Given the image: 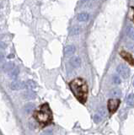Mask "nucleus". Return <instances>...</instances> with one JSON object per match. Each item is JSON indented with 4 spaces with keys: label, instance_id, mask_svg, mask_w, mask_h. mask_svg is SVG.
Here are the masks:
<instances>
[{
    "label": "nucleus",
    "instance_id": "3",
    "mask_svg": "<svg viewBox=\"0 0 134 135\" xmlns=\"http://www.w3.org/2000/svg\"><path fill=\"white\" fill-rule=\"evenodd\" d=\"M120 103H121V100L119 99H110L108 100L107 102V107H108V110H109V112L111 115V114H114L116 111L117 109H118L119 105H120Z\"/></svg>",
    "mask_w": 134,
    "mask_h": 135
},
{
    "label": "nucleus",
    "instance_id": "24",
    "mask_svg": "<svg viewBox=\"0 0 134 135\" xmlns=\"http://www.w3.org/2000/svg\"><path fill=\"white\" fill-rule=\"evenodd\" d=\"M128 48L129 49H131V50H132L133 52H134V43H131V44H128Z\"/></svg>",
    "mask_w": 134,
    "mask_h": 135
},
{
    "label": "nucleus",
    "instance_id": "7",
    "mask_svg": "<svg viewBox=\"0 0 134 135\" xmlns=\"http://www.w3.org/2000/svg\"><path fill=\"white\" fill-rule=\"evenodd\" d=\"M70 65L72 66L74 69H77L79 66L81 65V58L78 57V56H75L73 57L72 58L70 59Z\"/></svg>",
    "mask_w": 134,
    "mask_h": 135
},
{
    "label": "nucleus",
    "instance_id": "21",
    "mask_svg": "<svg viewBox=\"0 0 134 135\" xmlns=\"http://www.w3.org/2000/svg\"><path fill=\"white\" fill-rule=\"evenodd\" d=\"M93 119H94V122H96V123H99V122L101 121L102 118H101V116H100V115H98V114H96V115L94 116Z\"/></svg>",
    "mask_w": 134,
    "mask_h": 135
},
{
    "label": "nucleus",
    "instance_id": "23",
    "mask_svg": "<svg viewBox=\"0 0 134 135\" xmlns=\"http://www.w3.org/2000/svg\"><path fill=\"white\" fill-rule=\"evenodd\" d=\"M99 115H100L101 117L106 116V112H105V108L104 107H101L100 109V114H99Z\"/></svg>",
    "mask_w": 134,
    "mask_h": 135
},
{
    "label": "nucleus",
    "instance_id": "4",
    "mask_svg": "<svg viewBox=\"0 0 134 135\" xmlns=\"http://www.w3.org/2000/svg\"><path fill=\"white\" fill-rule=\"evenodd\" d=\"M116 71H117V73L119 74V75L121 76V77H122L123 79L128 78L129 75H130L129 69L124 64H119L118 66H117Z\"/></svg>",
    "mask_w": 134,
    "mask_h": 135
},
{
    "label": "nucleus",
    "instance_id": "19",
    "mask_svg": "<svg viewBox=\"0 0 134 135\" xmlns=\"http://www.w3.org/2000/svg\"><path fill=\"white\" fill-rule=\"evenodd\" d=\"M128 15H129V19L134 23V7L132 6L131 8H130V11H129Z\"/></svg>",
    "mask_w": 134,
    "mask_h": 135
},
{
    "label": "nucleus",
    "instance_id": "17",
    "mask_svg": "<svg viewBox=\"0 0 134 135\" xmlns=\"http://www.w3.org/2000/svg\"><path fill=\"white\" fill-rule=\"evenodd\" d=\"M111 95L114 97H120L121 95V90L120 89H113V90L111 91Z\"/></svg>",
    "mask_w": 134,
    "mask_h": 135
},
{
    "label": "nucleus",
    "instance_id": "13",
    "mask_svg": "<svg viewBox=\"0 0 134 135\" xmlns=\"http://www.w3.org/2000/svg\"><path fill=\"white\" fill-rule=\"evenodd\" d=\"M35 108H36L35 104H33V103H28V104H26V105H24V112H26L30 113L32 111H34Z\"/></svg>",
    "mask_w": 134,
    "mask_h": 135
},
{
    "label": "nucleus",
    "instance_id": "22",
    "mask_svg": "<svg viewBox=\"0 0 134 135\" xmlns=\"http://www.w3.org/2000/svg\"><path fill=\"white\" fill-rule=\"evenodd\" d=\"M53 134V132H52V130L51 129H49V130H47V131H45V132L41 134V135H52Z\"/></svg>",
    "mask_w": 134,
    "mask_h": 135
},
{
    "label": "nucleus",
    "instance_id": "14",
    "mask_svg": "<svg viewBox=\"0 0 134 135\" xmlns=\"http://www.w3.org/2000/svg\"><path fill=\"white\" fill-rule=\"evenodd\" d=\"M19 74V69H18V68H15L14 69H13V70H12V71L10 72L9 74V78H10V79H15L16 78L18 77Z\"/></svg>",
    "mask_w": 134,
    "mask_h": 135
},
{
    "label": "nucleus",
    "instance_id": "20",
    "mask_svg": "<svg viewBox=\"0 0 134 135\" xmlns=\"http://www.w3.org/2000/svg\"><path fill=\"white\" fill-rule=\"evenodd\" d=\"M112 80H113V82H114L115 84H121V79L119 78V76H117V75L113 76Z\"/></svg>",
    "mask_w": 134,
    "mask_h": 135
},
{
    "label": "nucleus",
    "instance_id": "9",
    "mask_svg": "<svg viewBox=\"0 0 134 135\" xmlns=\"http://www.w3.org/2000/svg\"><path fill=\"white\" fill-rule=\"evenodd\" d=\"M24 89L29 90H34L36 89V84L33 80H27V81L24 82Z\"/></svg>",
    "mask_w": 134,
    "mask_h": 135
},
{
    "label": "nucleus",
    "instance_id": "10",
    "mask_svg": "<svg viewBox=\"0 0 134 135\" xmlns=\"http://www.w3.org/2000/svg\"><path fill=\"white\" fill-rule=\"evenodd\" d=\"M22 96H23V98L26 100H34L36 98V94L35 92H33L32 90H27L23 93Z\"/></svg>",
    "mask_w": 134,
    "mask_h": 135
},
{
    "label": "nucleus",
    "instance_id": "1",
    "mask_svg": "<svg viewBox=\"0 0 134 135\" xmlns=\"http://www.w3.org/2000/svg\"><path fill=\"white\" fill-rule=\"evenodd\" d=\"M69 87L79 102L85 104L88 97V85L85 80L81 78L74 79L69 83Z\"/></svg>",
    "mask_w": 134,
    "mask_h": 135
},
{
    "label": "nucleus",
    "instance_id": "8",
    "mask_svg": "<svg viewBox=\"0 0 134 135\" xmlns=\"http://www.w3.org/2000/svg\"><path fill=\"white\" fill-rule=\"evenodd\" d=\"M10 88L11 90H19L21 89H24V82H20V81H13L10 84Z\"/></svg>",
    "mask_w": 134,
    "mask_h": 135
},
{
    "label": "nucleus",
    "instance_id": "11",
    "mask_svg": "<svg viewBox=\"0 0 134 135\" xmlns=\"http://www.w3.org/2000/svg\"><path fill=\"white\" fill-rule=\"evenodd\" d=\"M75 51H76V48H75L74 46H73V45L67 46L64 49V54L66 57L72 56V55L75 52Z\"/></svg>",
    "mask_w": 134,
    "mask_h": 135
},
{
    "label": "nucleus",
    "instance_id": "26",
    "mask_svg": "<svg viewBox=\"0 0 134 135\" xmlns=\"http://www.w3.org/2000/svg\"><path fill=\"white\" fill-rule=\"evenodd\" d=\"M90 0H80V2L82 3H88V2H90Z\"/></svg>",
    "mask_w": 134,
    "mask_h": 135
},
{
    "label": "nucleus",
    "instance_id": "15",
    "mask_svg": "<svg viewBox=\"0 0 134 135\" xmlns=\"http://www.w3.org/2000/svg\"><path fill=\"white\" fill-rule=\"evenodd\" d=\"M127 107H132L134 105V94H130L127 98Z\"/></svg>",
    "mask_w": 134,
    "mask_h": 135
},
{
    "label": "nucleus",
    "instance_id": "5",
    "mask_svg": "<svg viewBox=\"0 0 134 135\" xmlns=\"http://www.w3.org/2000/svg\"><path fill=\"white\" fill-rule=\"evenodd\" d=\"M120 55H121V57H122L126 62H128L130 65L134 66V57H132V55L131 53L126 52L124 50H121L120 52Z\"/></svg>",
    "mask_w": 134,
    "mask_h": 135
},
{
    "label": "nucleus",
    "instance_id": "18",
    "mask_svg": "<svg viewBox=\"0 0 134 135\" xmlns=\"http://www.w3.org/2000/svg\"><path fill=\"white\" fill-rule=\"evenodd\" d=\"M79 32H80V29H79L78 26H74L72 31H71V35L72 36H76V35H78Z\"/></svg>",
    "mask_w": 134,
    "mask_h": 135
},
{
    "label": "nucleus",
    "instance_id": "2",
    "mask_svg": "<svg viewBox=\"0 0 134 135\" xmlns=\"http://www.w3.org/2000/svg\"><path fill=\"white\" fill-rule=\"evenodd\" d=\"M34 116L36 120L42 126L48 125L52 121V113L47 103L41 105L40 109L35 112Z\"/></svg>",
    "mask_w": 134,
    "mask_h": 135
},
{
    "label": "nucleus",
    "instance_id": "27",
    "mask_svg": "<svg viewBox=\"0 0 134 135\" xmlns=\"http://www.w3.org/2000/svg\"><path fill=\"white\" fill-rule=\"evenodd\" d=\"M133 84H134V82H133Z\"/></svg>",
    "mask_w": 134,
    "mask_h": 135
},
{
    "label": "nucleus",
    "instance_id": "16",
    "mask_svg": "<svg viewBox=\"0 0 134 135\" xmlns=\"http://www.w3.org/2000/svg\"><path fill=\"white\" fill-rule=\"evenodd\" d=\"M126 31H127V36L130 38H132V39L134 40V28L132 27V26H127V30H126Z\"/></svg>",
    "mask_w": 134,
    "mask_h": 135
},
{
    "label": "nucleus",
    "instance_id": "25",
    "mask_svg": "<svg viewBox=\"0 0 134 135\" xmlns=\"http://www.w3.org/2000/svg\"><path fill=\"white\" fill-rule=\"evenodd\" d=\"M3 58H4V57H3V55L2 53H0V62H2L3 60Z\"/></svg>",
    "mask_w": 134,
    "mask_h": 135
},
{
    "label": "nucleus",
    "instance_id": "6",
    "mask_svg": "<svg viewBox=\"0 0 134 135\" xmlns=\"http://www.w3.org/2000/svg\"><path fill=\"white\" fill-rule=\"evenodd\" d=\"M14 69H15V64L12 62H5L4 64L1 67V69L3 72H5V73H10V72Z\"/></svg>",
    "mask_w": 134,
    "mask_h": 135
},
{
    "label": "nucleus",
    "instance_id": "12",
    "mask_svg": "<svg viewBox=\"0 0 134 135\" xmlns=\"http://www.w3.org/2000/svg\"><path fill=\"white\" fill-rule=\"evenodd\" d=\"M90 18V15L88 13H80L78 15V20L80 21V22H85L87 21Z\"/></svg>",
    "mask_w": 134,
    "mask_h": 135
}]
</instances>
